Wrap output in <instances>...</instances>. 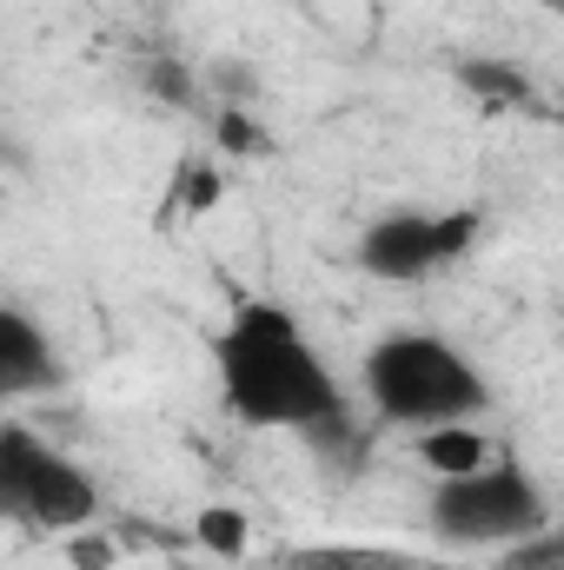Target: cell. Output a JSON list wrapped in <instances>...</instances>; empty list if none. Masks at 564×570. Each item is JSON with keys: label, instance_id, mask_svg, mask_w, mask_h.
<instances>
[{"label": "cell", "instance_id": "ba28073f", "mask_svg": "<svg viewBox=\"0 0 564 570\" xmlns=\"http://www.w3.org/2000/svg\"><path fill=\"white\" fill-rule=\"evenodd\" d=\"M492 570H564V524L552 518L538 538H525V544H505V551H492Z\"/></svg>", "mask_w": 564, "mask_h": 570}, {"label": "cell", "instance_id": "52a82bcc", "mask_svg": "<svg viewBox=\"0 0 564 570\" xmlns=\"http://www.w3.org/2000/svg\"><path fill=\"white\" fill-rule=\"evenodd\" d=\"M412 451H419V464L431 471V484L438 478H465V471H478V464H492L505 444L492 438V431L478 425V419H458V425H431L412 438Z\"/></svg>", "mask_w": 564, "mask_h": 570}, {"label": "cell", "instance_id": "9c48e42d", "mask_svg": "<svg viewBox=\"0 0 564 570\" xmlns=\"http://www.w3.org/2000/svg\"><path fill=\"white\" fill-rule=\"evenodd\" d=\"M240 538H246V524H240L233 511H206V518H200V544H213V551H226V558H233V551H240Z\"/></svg>", "mask_w": 564, "mask_h": 570}, {"label": "cell", "instance_id": "8992f818", "mask_svg": "<svg viewBox=\"0 0 564 570\" xmlns=\"http://www.w3.org/2000/svg\"><path fill=\"white\" fill-rule=\"evenodd\" d=\"M60 385V352L27 305H0V399H33Z\"/></svg>", "mask_w": 564, "mask_h": 570}, {"label": "cell", "instance_id": "3957f363", "mask_svg": "<svg viewBox=\"0 0 564 570\" xmlns=\"http://www.w3.org/2000/svg\"><path fill=\"white\" fill-rule=\"evenodd\" d=\"M545 524H552V498L512 451H498L465 478H438L425 498V531L451 551H505L538 538Z\"/></svg>", "mask_w": 564, "mask_h": 570}, {"label": "cell", "instance_id": "277c9868", "mask_svg": "<svg viewBox=\"0 0 564 570\" xmlns=\"http://www.w3.org/2000/svg\"><path fill=\"white\" fill-rule=\"evenodd\" d=\"M0 504H7V518H20L33 531L74 538L100 518V484L74 451H60L33 425L7 419L0 425Z\"/></svg>", "mask_w": 564, "mask_h": 570}, {"label": "cell", "instance_id": "5b68a950", "mask_svg": "<svg viewBox=\"0 0 564 570\" xmlns=\"http://www.w3.org/2000/svg\"><path fill=\"white\" fill-rule=\"evenodd\" d=\"M478 233H485V219L471 206H392L359 233L352 259H359V273L386 285H425L451 273L478 246Z\"/></svg>", "mask_w": 564, "mask_h": 570}, {"label": "cell", "instance_id": "7a4b0ae2", "mask_svg": "<svg viewBox=\"0 0 564 570\" xmlns=\"http://www.w3.org/2000/svg\"><path fill=\"white\" fill-rule=\"evenodd\" d=\"M359 392H366L379 425L412 431V438L431 425H458V419L492 412V379L478 372V358H465V345L431 332V325L379 332L359 358Z\"/></svg>", "mask_w": 564, "mask_h": 570}, {"label": "cell", "instance_id": "6da1fadb", "mask_svg": "<svg viewBox=\"0 0 564 570\" xmlns=\"http://www.w3.org/2000/svg\"><path fill=\"white\" fill-rule=\"evenodd\" d=\"M213 379L240 425L292 431V438H339L352 419V399L332 372V358L312 345L305 318L280 298H240L213 338Z\"/></svg>", "mask_w": 564, "mask_h": 570}, {"label": "cell", "instance_id": "30bf717a", "mask_svg": "<svg viewBox=\"0 0 564 570\" xmlns=\"http://www.w3.org/2000/svg\"><path fill=\"white\" fill-rule=\"evenodd\" d=\"M366 7H399V0H366Z\"/></svg>", "mask_w": 564, "mask_h": 570}]
</instances>
